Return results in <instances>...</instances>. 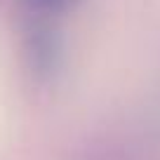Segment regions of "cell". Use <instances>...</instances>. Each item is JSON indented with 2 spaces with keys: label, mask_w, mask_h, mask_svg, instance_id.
<instances>
[{
  "label": "cell",
  "mask_w": 160,
  "mask_h": 160,
  "mask_svg": "<svg viewBox=\"0 0 160 160\" xmlns=\"http://www.w3.org/2000/svg\"><path fill=\"white\" fill-rule=\"evenodd\" d=\"M26 7L38 14H52V12H61L73 2V0H24Z\"/></svg>",
  "instance_id": "obj_1"
}]
</instances>
